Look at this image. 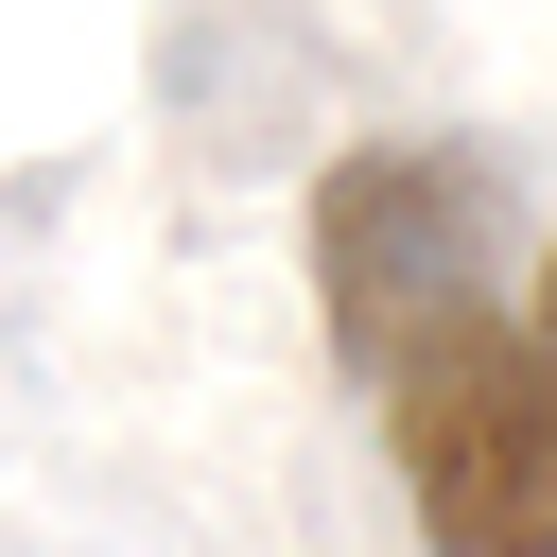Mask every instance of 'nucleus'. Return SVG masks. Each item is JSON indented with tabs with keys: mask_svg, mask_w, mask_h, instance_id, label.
Wrapping results in <instances>:
<instances>
[{
	"mask_svg": "<svg viewBox=\"0 0 557 557\" xmlns=\"http://www.w3.org/2000/svg\"><path fill=\"white\" fill-rule=\"evenodd\" d=\"M487 261H505V191H487V157H453V139H348L331 174H313V296H331V348L383 383L453 296H487Z\"/></svg>",
	"mask_w": 557,
	"mask_h": 557,
	"instance_id": "f03ea898",
	"label": "nucleus"
},
{
	"mask_svg": "<svg viewBox=\"0 0 557 557\" xmlns=\"http://www.w3.org/2000/svg\"><path fill=\"white\" fill-rule=\"evenodd\" d=\"M383 453L435 557H557V261L522 296H453L383 366Z\"/></svg>",
	"mask_w": 557,
	"mask_h": 557,
	"instance_id": "f257e3e1",
	"label": "nucleus"
}]
</instances>
